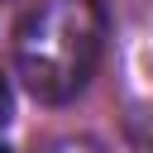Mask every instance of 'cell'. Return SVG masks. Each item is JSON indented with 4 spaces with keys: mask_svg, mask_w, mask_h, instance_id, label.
Instances as JSON below:
<instances>
[{
    "mask_svg": "<svg viewBox=\"0 0 153 153\" xmlns=\"http://www.w3.org/2000/svg\"><path fill=\"white\" fill-rule=\"evenodd\" d=\"M0 153H10V148H0Z\"/></svg>",
    "mask_w": 153,
    "mask_h": 153,
    "instance_id": "obj_3",
    "label": "cell"
},
{
    "mask_svg": "<svg viewBox=\"0 0 153 153\" xmlns=\"http://www.w3.org/2000/svg\"><path fill=\"white\" fill-rule=\"evenodd\" d=\"M10 110H14V100H10V86H5V76H0V129L10 124Z\"/></svg>",
    "mask_w": 153,
    "mask_h": 153,
    "instance_id": "obj_2",
    "label": "cell"
},
{
    "mask_svg": "<svg viewBox=\"0 0 153 153\" xmlns=\"http://www.w3.org/2000/svg\"><path fill=\"white\" fill-rule=\"evenodd\" d=\"M105 5L100 0H38L14 29V72L24 91L43 105H67L86 91L105 53Z\"/></svg>",
    "mask_w": 153,
    "mask_h": 153,
    "instance_id": "obj_1",
    "label": "cell"
}]
</instances>
